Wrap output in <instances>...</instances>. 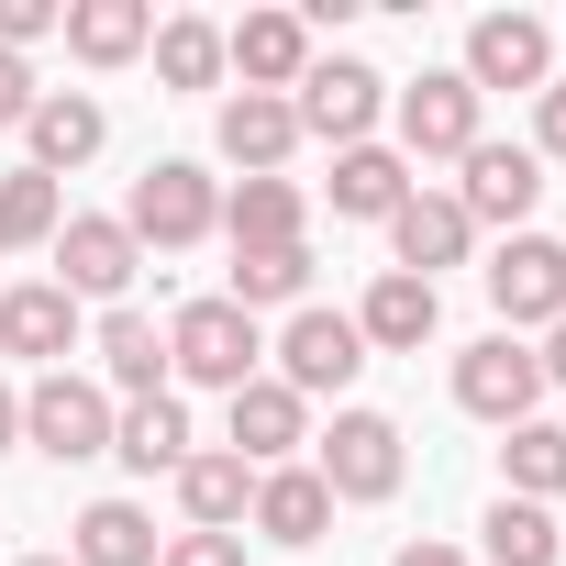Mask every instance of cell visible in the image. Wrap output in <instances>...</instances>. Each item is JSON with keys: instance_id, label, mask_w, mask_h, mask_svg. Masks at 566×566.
Instances as JSON below:
<instances>
[{"instance_id": "40", "label": "cell", "mask_w": 566, "mask_h": 566, "mask_svg": "<svg viewBox=\"0 0 566 566\" xmlns=\"http://www.w3.org/2000/svg\"><path fill=\"white\" fill-rule=\"evenodd\" d=\"M0 566H12V544H0Z\"/></svg>"}, {"instance_id": "38", "label": "cell", "mask_w": 566, "mask_h": 566, "mask_svg": "<svg viewBox=\"0 0 566 566\" xmlns=\"http://www.w3.org/2000/svg\"><path fill=\"white\" fill-rule=\"evenodd\" d=\"M23 444V389H0V455Z\"/></svg>"}, {"instance_id": "23", "label": "cell", "mask_w": 566, "mask_h": 566, "mask_svg": "<svg viewBox=\"0 0 566 566\" xmlns=\"http://www.w3.org/2000/svg\"><path fill=\"white\" fill-rule=\"evenodd\" d=\"M290 145H301V112H290V101H266V90L222 101V156H233L244 178H277V167H290Z\"/></svg>"}, {"instance_id": "27", "label": "cell", "mask_w": 566, "mask_h": 566, "mask_svg": "<svg viewBox=\"0 0 566 566\" xmlns=\"http://www.w3.org/2000/svg\"><path fill=\"white\" fill-rule=\"evenodd\" d=\"M555 489H566V422L533 411V422L500 433V500H533V511H544Z\"/></svg>"}, {"instance_id": "8", "label": "cell", "mask_w": 566, "mask_h": 566, "mask_svg": "<svg viewBox=\"0 0 566 566\" xmlns=\"http://www.w3.org/2000/svg\"><path fill=\"white\" fill-rule=\"evenodd\" d=\"M533 400H544V367H533V345L522 334H478L467 356H455V411H478V422H533Z\"/></svg>"}, {"instance_id": "12", "label": "cell", "mask_w": 566, "mask_h": 566, "mask_svg": "<svg viewBox=\"0 0 566 566\" xmlns=\"http://www.w3.org/2000/svg\"><path fill=\"white\" fill-rule=\"evenodd\" d=\"M301 444H312V400L301 389H277V378H244L233 389V444L222 455H244L266 478V467H301Z\"/></svg>"}, {"instance_id": "16", "label": "cell", "mask_w": 566, "mask_h": 566, "mask_svg": "<svg viewBox=\"0 0 566 566\" xmlns=\"http://www.w3.org/2000/svg\"><path fill=\"white\" fill-rule=\"evenodd\" d=\"M0 356H34V367H67L78 356V301L56 290V277L0 290Z\"/></svg>"}, {"instance_id": "13", "label": "cell", "mask_w": 566, "mask_h": 566, "mask_svg": "<svg viewBox=\"0 0 566 566\" xmlns=\"http://www.w3.org/2000/svg\"><path fill=\"white\" fill-rule=\"evenodd\" d=\"M478 112H489V101H478L455 67L411 78V90H400V156H411V167H422V156H467V145H478Z\"/></svg>"}, {"instance_id": "22", "label": "cell", "mask_w": 566, "mask_h": 566, "mask_svg": "<svg viewBox=\"0 0 566 566\" xmlns=\"http://www.w3.org/2000/svg\"><path fill=\"white\" fill-rule=\"evenodd\" d=\"M156 45V12L145 0H67V56L78 67H134Z\"/></svg>"}, {"instance_id": "6", "label": "cell", "mask_w": 566, "mask_h": 566, "mask_svg": "<svg viewBox=\"0 0 566 566\" xmlns=\"http://www.w3.org/2000/svg\"><path fill=\"white\" fill-rule=\"evenodd\" d=\"M400 422L389 411H334V433H312V478L334 489V500H389L400 489Z\"/></svg>"}, {"instance_id": "26", "label": "cell", "mask_w": 566, "mask_h": 566, "mask_svg": "<svg viewBox=\"0 0 566 566\" xmlns=\"http://www.w3.org/2000/svg\"><path fill=\"white\" fill-rule=\"evenodd\" d=\"M222 301H233V312H301V301H312V244H244Z\"/></svg>"}, {"instance_id": "9", "label": "cell", "mask_w": 566, "mask_h": 566, "mask_svg": "<svg viewBox=\"0 0 566 566\" xmlns=\"http://www.w3.org/2000/svg\"><path fill=\"white\" fill-rule=\"evenodd\" d=\"M356 367H367V334H356V312H323V301H301V312H290V334H277V389L323 400V389H345Z\"/></svg>"}, {"instance_id": "5", "label": "cell", "mask_w": 566, "mask_h": 566, "mask_svg": "<svg viewBox=\"0 0 566 566\" xmlns=\"http://www.w3.org/2000/svg\"><path fill=\"white\" fill-rule=\"evenodd\" d=\"M290 112H301V134H323V145L345 156V145H378L389 78H378V67H356V56H312V78L290 90Z\"/></svg>"}, {"instance_id": "34", "label": "cell", "mask_w": 566, "mask_h": 566, "mask_svg": "<svg viewBox=\"0 0 566 566\" xmlns=\"http://www.w3.org/2000/svg\"><path fill=\"white\" fill-rule=\"evenodd\" d=\"M34 101H45V90H34V67H23V56H0V134H23V123H34Z\"/></svg>"}, {"instance_id": "25", "label": "cell", "mask_w": 566, "mask_h": 566, "mask_svg": "<svg viewBox=\"0 0 566 566\" xmlns=\"http://www.w3.org/2000/svg\"><path fill=\"white\" fill-rule=\"evenodd\" d=\"M178 511H189V533H244L255 467H244V455H189V467H178Z\"/></svg>"}, {"instance_id": "4", "label": "cell", "mask_w": 566, "mask_h": 566, "mask_svg": "<svg viewBox=\"0 0 566 566\" xmlns=\"http://www.w3.org/2000/svg\"><path fill=\"white\" fill-rule=\"evenodd\" d=\"M45 255H56V290L67 301H112V312H123L134 277H145V244L123 233V211H67Z\"/></svg>"}, {"instance_id": "7", "label": "cell", "mask_w": 566, "mask_h": 566, "mask_svg": "<svg viewBox=\"0 0 566 566\" xmlns=\"http://www.w3.org/2000/svg\"><path fill=\"white\" fill-rule=\"evenodd\" d=\"M489 301H500V334H555L566 323V244L555 233H511L489 255Z\"/></svg>"}, {"instance_id": "29", "label": "cell", "mask_w": 566, "mask_h": 566, "mask_svg": "<svg viewBox=\"0 0 566 566\" xmlns=\"http://www.w3.org/2000/svg\"><path fill=\"white\" fill-rule=\"evenodd\" d=\"M301 222H312V200H301L290 178H233V200H222L233 255H244V244H301Z\"/></svg>"}, {"instance_id": "24", "label": "cell", "mask_w": 566, "mask_h": 566, "mask_svg": "<svg viewBox=\"0 0 566 566\" xmlns=\"http://www.w3.org/2000/svg\"><path fill=\"white\" fill-rule=\"evenodd\" d=\"M101 389H123V400H156L167 389V334L123 301V312H101Z\"/></svg>"}, {"instance_id": "3", "label": "cell", "mask_w": 566, "mask_h": 566, "mask_svg": "<svg viewBox=\"0 0 566 566\" xmlns=\"http://www.w3.org/2000/svg\"><path fill=\"white\" fill-rule=\"evenodd\" d=\"M23 444H34V455H56V467L112 455V389H101V378H78V367H45V378L23 389Z\"/></svg>"}, {"instance_id": "36", "label": "cell", "mask_w": 566, "mask_h": 566, "mask_svg": "<svg viewBox=\"0 0 566 566\" xmlns=\"http://www.w3.org/2000/svg\"><path fill=\"white\" fill-rule=\"evenodd\" d=\"M389 566H467V544H433V533H422V544H400Z\"/></svg>"}, {"instance_id": "37", "label": "cell", "mask_w": 566, "mask_h": 566, "mask_svg": "<svg viewBox=\"0 0 566 566\" xmlns=\"http://www.w3.org/2000/svg\"><path fill=\"white\" fill-rule=\"evenodd\" d=\"M533 367H544V389H566V323L544 334V356H533Z\"/></svg>"}, {"instance_id": "19", "label": "cell", "mask_w": 566, "mask_h": 566, "mask_svg": "<svg viewBox=\"0 0 566 566\" xmlns=\"http://www.w3.org/2000/svg\"><path fill=\"white\" fill-rule=\"evenodd\" d=\"M112 455L134 467V478H178L200 444H189V400L178 389H156V400H123L112 411Z\"/></svg>"}, {"instance_id": "20", "label": "cell", "mask_w": 566, "mask_h": 566, "mask_svg": "<svg viewBox=\"0 0 566 566\" xmlns=\"http://www.w3.org/2000/svg\"><path fill=\"white\" fill-rule=\"evenodd\" d=\"M244 522H255L266 544H290V555H301V544H323V533H334V489H323L312 467H266Z\"/></svg>"}, {"instance_id": "17", "label": "cell", "mask_w": 566, "mask_h": 566, "mask_svg": "<svg viewBox=\"0 0 566 566\" xmlns=\"http://www.w3.org/2000/svg\"><path fill=\"white\" fill-rule=\"evenodd\" d=\"M433 323H444V290H433V277H378V290L356 301V334H367V356H422L433 345Z\"/></svg>"}, {"instance_id": "2", "label": "cell", "mask_w": 566, "mask_h": 566, "mask_svg": "<svg viewBox=\"0 0 566 566\" xmlns=\"http://www.w3.org/2000/svg\"><path fill=\"white\" fill-rule=\"evenodd\" d=\"M266 356V334H255V312H233V301H189L178 323H167V378H189V389H244V378H266L255 367Z\"/></svg>"}, {"instance_id": "15", "label": "cell", "mask_w": 566, "mask_h": 566, "mask_svg": "<svg viewBox=\"0 0 566 566\" xmlns=\"http://www.w3.org/2000/svg\"><path fill=\"white\" fill-rule=\"evenodd\" d=\"M467 244H478V222L455 211V189H411V200L389 211V255H400V277H444V266H467Z\"/></svg>"}, {"instance_id": "10", "label": "cell", "mask_w": 566, "mask_h": 566, "mask_svg": "<svg viewBox=\"0 0 566 566\" xmlns=\"http://www.w3.org/2000/svg\"><path fill=\"white\" fill-rule=\"evenodd\" d=\"M455 78H467L478 101H489V90H544V78H555V34H544L533 12H478Z\"/></svg>"}, {"instance_id": "18", "label": "cell", "mask_w": 566, "mask_h": 566, "mask_svg": "<svg viewBox=\"0 0 566 566\" xmlns=\"http://www.w3.org/2000/svg\"><path fill=\"white\" fill-rule=\"evenodd\" d=\"M23 145H34L23 167H45V178H67V167H90V156L112 145V112H101L90 90H45V101H34V123H23Z\"/></svg>"}, {"instance_id": "21", "label": "cell", "mask_w": 566, "mask_h": 566, "mask_svg": "<svg viewBox=\"0 0 566 566\" xmlns=\"http://www.w3.org/2000/svg\"><path fill=\"white\" fill-rule=\"evenodd\" d=\"M411 189H422V178H411V156H400V145H345V156H334V189H323V200H334L345 222H389V211H400Z\"/></svg>"}, {"instance_id": "30", "label": "cell", "mask_w": 566, "mask_h": 566, "mask_svg": "<svg viewBox=\"0 0 566 566\" xmlns=\"http://www.w3.org/2000/svg\"><path fill=\"white\" fill-rule=\"evenodd\" d=\"M56 222H67V189H56L45 167H12V178H0V244H12V255L56 244Z\"/></svg>"}, {"instance_id": "31", "label": "cell", "mask_w": 566, "mask_h": 566, "mask_svg": "<svg viewBox=\"0 0 566 566\" xmlns=\"http://www.w3.org/2000/svg\"><path fill=\"white\" fill-rule=\"evenodd\" d=\"M478 544H489V566H555V555H566V533H555V511H533V500H489V522H478Z\"/></svg>"}, {"instance_id": "11", "label": "cell", "mask_w": 566, "mask_h": 566, "mask_svg": "<svg viewBox=\"0 0 566 566\" xmlns=\"http://www.w3.org/2000/svg\"><path fill=\"white\" fill-rule=\"evenodd\" d=\"M455 167H467V189H455L467 222H511V233H533V200H544V156H533V145H489V134H478Z\"/></svg>"}, {"instance_id": "1", "label": "cell", "mask_w": 566, "mask_h": 566, "mask_svg": "<svg viewBox=\"0 0 566 566\" xmlns=\"http://www.w3.org/2000/svg\"><path fill=\"white\" fill-rule=\"evenodd\" d=\"M123 233H134L145 255H189L200 233H222V178L189 167V156H156V167L134 178V200H123Z\"/></svg>"}, {"instance_id": "28", "label": "cell", "mask_w": 566, "mask_h": 566, "mask_svg": "<svg viewBox=\"0 0 566 566\" xmlns=\"http://www.w3.org/2000/svg\"><path fill=\"white\" fill-rule=\"evenodd\" d=\"M67 566H156V522L134 500H90L67 522Z\"/></svg>"}, {"instance_id": "32", "label": "cell", "mask_w": 566, "mask_h": 566, "mask_svg": "<svg viewBox=\"0 0 566 566\" xmlns=\"http://www.w3.org/2000/svg\"><path fill=\"white\" fill-rule=\"evenodd\" d=\"M145 56H156V78H167V90H211V78H222V23L178 12V23H156V45H145Z\"/></svg>"}, {"instance_id": "39", "label": "cell", "mask_w": 566, "mask_h": 566, "mask_svg": "<svg viewBox=\"0 0 566 566\" xmlns=\"http://www.w3.org/2000/svg\"><path fill=\"white\" fill-rule=\"evenodd\" d=\"M12 566H67V555H12Z\"/></svg>"}, {"instance_id": "14", "label": "cell", "mask_w": 566, "mask_h": 566, "mask_svg": "<svg viewBox=\"0 0 566 566\" xmlns=\"http://www.w3.org/2000/svg\"><path fill=\"white\" fill-rule=\"evenodd\" d=\"M222 67H244V90H266V101H290L312 78V23L301 12H244L222 34Z\"/></svg>"}, {"instance_id": "33", "label": "cell", "mask_w": 566, "mask_h": 566, "mask_svg": "<svg viewBox=\"0 0 566 566\" xmlns=\"http://www.w3.org/2000/svg\"><path fill=\"white\" fill-rule=\"evenodd\" d=\"M156 566H244V533H178L156 544Z\"/></svg>"}, {"instance_id": "35", "label": "cell", "mask_w": 566, "mask_h": 566, "mask_svg": "<svg viewBox=\"0 0 566 566\" xmlns=\"http://www.w3.org/2000/svg\"><path fill=\"white\" fill-rule=\"evenodd\" d=\"M533 156H566V78L533 90Z\"/></svg>"}]
</instances>
